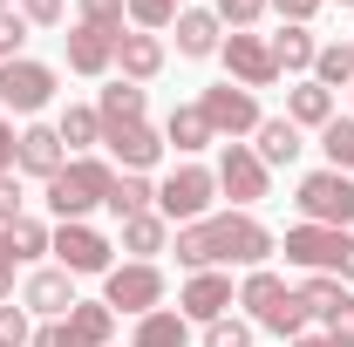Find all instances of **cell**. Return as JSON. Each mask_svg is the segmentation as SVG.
Instances as JSON below:
<instances>
[{"mask_svg":"<svg viewBox=\"0 0 354 347\" xmlns=\"http://www.w3.org/2000/svg\"><path fill=\"white\" fill-rule=\"evenodd\" d=\"M177 265L184 272H218V265H266L279 252V238L252 212H212L198 225H177Z\"/></svg>","mask_w":354,"mask_h":347,"instance_id":"cell-1","label":"cell"},{"mask_svg":"<svg viewBox=\"0 0 354 347\" xmlns=\"http://www.w3.org/2000/svg\"><path fill=\"white\" fill-rule=\"evenodd\" d=\"M239 306L259 320L266 334H279V341H300L307 334V300H300V286H286L279 272H266V265H252L245 272V286H239Z\"/></svg>","mask_w":354,"mask_h":347,"instance_id":"cell-2","label":"cell"},{"mask_svg":"<svg viewBox=\"0 0 354 347\" xmlns=\"http://www.w3.org/2000/svg\"><path fill=\"white\" fill-rule=\"evenodd\" d=\"M109 184H116V164H102V157H68L62 171L48 177V212H55V225H82L95 205H109Z\"/></svg>","mask_w":354,"mask_h":347,"instance_id":"cell-3","label":"cell"},{"mask_svg":"<svg viewBox=\"0 0 354 347\" xmlns=\"http://www.w3.org/2000/svg\"><path fill=\"white\" fill-rule=\"evenodd\" d=\"M279 252L300 265V272H327V279H354V232H334V225H293L279 238Z\"/></svg>","mask_w":354,"mask_h":347,"instance_id":"cell-4","label":"cell"},{"mask_svg":"<svg viewBox=\"0 0 354 347\" xmlns=\"http://www.w3.org/2000/svg\"><path fill=\"white\" fill-rule=\"evenodd\" d=\"M300 225H334V232H354V177L348 171H307L300 191Z\"/></svg>","mask_w":354,"mask_h":347,"instance_id":"cell-5","label":"cell"},{"mask_svg":"<svg viewBox=\"0 0 354 347\" xmlns=\"http://www.w3.org/2000/svg\"><path fill=\"white\" fill-rule=\"evenodd\" d=\"M212 198H218V177L205 171V164H177V171L157 184L164 225H198V218H212Z\"/></svg>","mask_w":354,"mask_h":347,"instance_id":"cell-6","label":"cell"},{"mask_svg":"<svg viewBox=\"0 0 354 347\" xmlns=\"http://www.w3.org/2000/svg\"><path fill=\"white\" fill-rule=\"evenodd\" d=\"M102 306L109 313H157L164 306V272H157V259H130V265H109L102 272Z\"/></svg>","mask_w":354,"mask_h":347,"instance_id":"cell-7","label":"cell"},{"mask_svg":"<svg viewBox=\"0 0 354 347\" xmlns=\"http://www.w3.org/2000/svg\"><path fill=\"white\" fill-rule=\"evenodd\" d=\"M48 102H55V68H48V62H28V55L0 62V109H14V116H41Z\"/></svg>","mask_w":354,"mask_h":347,"instance_id":"cell-8","label":"cell"},{"mask_svg":"<svg viewBox=\"0 0 354 347\" xmlns=\"http://www.w3.org/2000/svg\"><path fill=\"white\" fill-rule=\"evenodd\" d=\"M198 109H205L212 136H232V143H239V136H252V130L266 123V116H259V95H252V88H239V82H212L205 95H198Z\"/></svg>","mask_w":354,"mask_h":347,"instance_id":"cell-9","label":"cell"},{"mask_svg":"<svg viewBox=\"0 0 354 347\" xmlns=\"http://www.w3.org/2000/svg\"><path fill=\"white\" fill-rule=\"evenodd\" d=\"M212 177H218V191L239 205V212H252L266 191H272V171L259 164V150H252V143H225V150H218V171H212Z\"/></svg>","mask_w":354,"mask_h":347,"instance_id":"cell-10","label":"cell"},{"mask_svg":"<svg viewBox=\"0 0 354 347\" xmlns=\"http://www.w3.org/2000/svg\"><path fill=\"white\" fill-rule=\"evenodd\" d=\"M218 55H225V82L252 88V95L279 82V62H272V41H266V35H252V28H245V35H225V41H218Z\"/></svg>","mask_w":354,"mask_h":347,"instance_id":"cell-11","label":"cell"},{"mask_svg":"<svg viewBox=\"0 0 354 347\" xmlns=\"http://www.w3.org/2000/svg\"><path fill=\"white\" fill-rule=\"evenodd\" d=\"M48 252L62 259V272L82 279V272H109V252H116V245H109L95 225H55V245H48Z\"/></svg>","mask_w":354,"mask_h":347,"instance_id":"cell-12","label":"cell"},{"mask_svg":"<svg viewBox=\"0 0 354 347\" xmlns=\"http://www.w3.org/2000/svg\"><path fill=\"white\" fill-rule=\"evenodd\" d=\"M177 313L184 320H198V327H212L232 313V272H191L184 279V293H177Z\"/></svg>","mask_w":354,"mask_h":347,"instance_id":"cell-13","label":"cell"},{"mask_svg":"<svg viewBox=\"0 0 354 347\" xmlns=\"http://www.w3.org/2000/svg\"><path fill=\"white\" fill-rule=\"evenodd\" d=\"M62 164H68L62 130H55V123H28V130H21V150H14V171H28V177H41V184H48Z\"/></svg>","mask_w":354,"mask_h":347,"instance_id":"cell-14","label":"cell"},{"mask_svg":"<svg viewBox=\"0 0 354 347\" xmlns=\"http://www.w3.org/2000/svg\"><path fill=\"white\" fill-rule=\"evenodd\" d=\"M102 150H109L123 171H157V157H164V130H150V123H123V130H102Z\"/></svg>","mask_w":354,"mask_h":347,"instance_id":"cell-15","label":"cell"},{"mask_svg":"<svg viewBox=\"0 0 354 347\" xmlns=\"http://www.w3.org/2000/svg\"><path fill=\"white\" fill-rule=\"evenodd\" d=\"M62 41H68V68H75V75H109V68H116V35H109V28L75 21Z\"/></svg>","mask_w":354,"mask_h":347,"instance_id":"cell-16","label":"cell"},{"mask_svg":"<svg viewBox=\"0 0 354 347\" xmlns=\"http://www.w3.org/2000/svg\"><path fill=\"white\" fill-rule=\"evenodd\" d=\"M21 306H28V313H48V320H62V313L75 306V272H62V265H41V272H28V286H21Z\"/></svg>","mask_w":354,"mask_h":347,"instance_id":"cell-17","label":"cell"},{"mask_svg":"<svg viewBox=\"0 0 354 347\" xmlns=\"http://www.w3.org/2000/svg\"><path fill=\"white\" fill-rule=\"evenodd\" d=\"M171 28H177V55H184V62H205V55H218V41H225V28H218L212 7H184Z\"/></svg>","mask_w":354,"mask_h":347,"instance_id":"cell-18","label":"cell"},{"mask_svg":"<svg viewBox=\"0 0 354 347\" xmlns=\"http://www.w3.org/2000/svg\"><path fill=\"white\" fill-rule=\"evenodd\" d=\"M62 334H68V347H109L116 313H109L102 300H75L68 313H62Z\"/></svg>","mask_w":354,"mask_h":347,"instance_id":"cell-19","label":"cell"},{"mask_svg":"<svg viewBox=\"0 0 354 347\" xmlns=\"http://www.w3.org/2000/svg\"><path fill=\"white\" fill-rule=\"evenodd\" d=\"M286 123H293V130H327V123H334V88H320L313 75L293 82L286 88Z\"/></svg>","mask_w":354,"mask_h":347,"instance_id":"cell-20","label":"cell"},{"mask_svg":"<svg viewBox=\"0 0 354 347\" xmlns=\"http://www.w3.org/2000/svg\"><path fill=\"white\" fill-rule=\"evenodd\" d=\"M116 68H123V82L143 88L157 68H164V41H157V35H143V28H136V35H116Z\"/></svg>","mask_w":354,"mask_h":347,"instance_id":"cell-21","label":"cell"},{"mask_svg":"<svg viewBox=\"0 0 354 347\" xmlns=\"http://www.w3.org/2000/svg\"><path fill=\"white\" fill-rule=\"evenodd\" d=\"M313 55H320V41H313V28H300V21H286V28L272 35V62H279V75H313Z\"/></svg>","mask_w":354,"mask_h":347,"instance_id":"cell-22","label":"cell"},{"mask_svg":"<svg viewBox=\"0 0 354 347\" xmlns=\"http://www.w3.org/2000/svg\"><path fill=\"white\" fill-rule=\"evenodd\" d=\"M252 136H259L252 150H259V164H266V171H279V164H293V157L307 150V143H300V130H293L286 116H266V123H259Z\"/></svg>","mask_w":354,"mask_h":347,"instance_id":"cell-23","label":"cell"},{"mask_svg":"<svg viewBox=\"0 0 354 347\" xmlns=\"http://www.w3.org/2000/svg\"><path fill=\"white\" fill-rule=\"evenodd\" d=\"M164 143H177V157H191V150H205V143H218V136H212V123H205L198 102H184V109L164 116Z\"/></svg>","mask_w":354,"mask_h":347,"instance_id":"cell-24","label":"cell"},{"mask_svg":"<svg viewBox=\"0 0 354 347\" xmlns=\"http://www.w3.org/2000/svg\"><path fill=\"white\" fill-rule=\"evenodd\" d=\"M102 212H116V218H136V212H157V184L143 171H116V184H109V205Z\"/></svg>","mask_w":354,"mask_h":347,"instance_id":"cell-25","label":"cell"},{"mask_svg":"<svg viewBox=\"0 0 354 347\" xmlns=\"http://www.w3.org/2000/svg\"><path fill=\"white\" fill-rule=\"evenodd\" d=\"M184 341H191V320L177 306H157V313L136 320V347H184Z\"/></svg>","mask_w":354,"mask_h":347,"instance_id":"cell-26","label":"cell"},{"mask_svg":"<svg viewBox=\"0 0 354 347\" xmlns=\"http://www.w3.org/2000/svg\"><path fill=\"white\" fill-rule=\"evenodd\" d=\"M164 245H171V225H164V212H136V218H123V252L150 259V252H164Z\"/></svg>","mask_w":354,"mask_h":347,"instance_id":"cell-27","label":"cell"},{"mask_svg":"<svg viewBox=\"0 0 354 347\" xmlns=\"http://www.w3.org/2000/svg\"><path fill=\"white\" fill-rule=\"evenodd\" d=\"M95 116H102V130L143 123V88H136V82H109V88H102V102H95Z\"/></svg>","mask_w":354,"mask_h":347,"instance_id":"cell-28","label":"cell"},{"mask_svg":"<svg viewBox=\"0 0 354 347\" xmlns=\"http://www.w3.org/2000/svg\"><path fill=\"white\" fill-rule=\"evenodd\" d=\"M313 82L320 88H354V41H327L313 55Z\"/></svg>","mask_w":354,"mask_h":347,"instance_id":"cell-29","label":"cell"},{"mask_svg":"<svg viewBox=\"0 0 354 347\" xmlns=\"http://www.w3.org/2000/svg\"><path fill=\"white\" fill-rule=\"evenodd\" d=\"M55 130H62V143H68V150H88V143H102V116H95L88 102H68Z\"/></svg>","mask_w":354,"mask_h":347,"instance_id":"cell-30","label":"cell"},{"mask_svg":"<svg viewBox=\"0 0 354 347\" xmlns=\"http://www.w3.org/2000/svg\"><path fill=\"white\" fill-rule=\"evenodd\" d=\"M48 245H55V232H48L41 218H14V225H7V252H14V259H41Z\"/></svg>","mask_w":354,"mask_h":347,"instance_id":"cell-31","label":"cell"},{"mask_svg":"<svg viewBox=\"0 0 354 347\" xmlns=\"http://www.w3.org/2000/svg\"><path fill=\"white\" fill-rule=\"evenodd\" d=\"M320 150H327V171L354 177V116H334V123L320 130Z\"/></svg>","mask_w":354,"mask_h":347,"instance_id":"cell-32","label":"cell"},{"mask_svg":"<svg viewBox=\"0 0 354 347\" xmlns=\"http://www.w3.org/2000/svg\"><path fill=\"white\" fill-rule=\"evenodd\" d=\"M300 300H307V313H320V320H327L334 306L348 300V286H341V279H327V272H307V286H300Z\"/></svg>","mask_w":354,"mask_h":347,"instance_id":"cell-33","label":"cell"},{"mask_svg":"<svg viewBox=\"0 0 354 347\" xmlns=\"http://www.w3.org/2000/svg\"><path fill=\"white\" fill-rule=\"evenodd\" d=\"M177 14H184V0H130V21L143 35H157V28H171Z\"/></svg>","mask_w":354,"mask_h":347,"instance_id":"cell-34","label":"cell"},{"mask_svg":"<svg viewBox=\"0 0 354 347\" xmlns=\"http://www.w3.org/2000/svg\"><path fill=\"white\" fill-rule=\"evenodd\" d=\"M212 14H218V28L245 35V28H252V21L266 14V0H212Z\"/></svg>","mask_w":354,"mask_h":347,"instance_id":"cell-35","label":"cell"},{"mask_svg":"<svg viewBox=\"0 0 354 347\" xmlns=\"http://www.w3.org/2000/svg\"><path fill=\"white\" fill-rule=\"evenodd\" d=\"M123 14H130V0H82V21H88V28L123 35Z\"/></svg>","mask_w":354,"mask_h":347,"instance_id":"cell-36","label":"cell"},{"mask_svg":"<svg viewBox=\"0 0 354 347\" xmlns=\"http://www.w3.org/2000/svg\"><path fill=\"white\" fill-rule=\"evenodd\" d=\"M35 327H28V306H7L0 300V347H28Z\"/></svg>","mask_w":354,"mask_h":347,"instance_id":"cell-37","label":"cell"},{"mask_svg":"<svg viewBox=\"0 0 354 347\" xmlns=\"http://www.w3.org/2000/svg\"><path fill=\"white\" fill-rule=\"evenodd\" d=\"M205 347H252V327L225 313V320H212V327H205Z\"/></svg>","mask_w":354,"mask_h":347,"instance_id":"cell-38","label":"cell"},{"mask_svg":"<svg viewBox=\"0 0 354 347\" xmlns=\"http://www.w3.org/2000/svg\"><path fill=\"white\" fill-rule=\"evenodd\" d=\"M21 41H28V14H21V7H7V14H0V62H14Z\"/></svg>","mask_w":354,"mask_h":347,"instance_id":"cell-39","label":"cell"},{"mask_svg":"<svg viewBox=\"0 0 354 347\" xmlns=\"http://www.w3.org/2000/svg\"><path fill=\"white\" fill-rule=\"evenodd\" d=\"M14 218H28V212H21V177L7 171V177H0V232H7Z\"/></svg>","mask_w":354,"mask_h":347,"instance_id":"cell-40","label":"cell"},{"mask_svg":"<svg viewBox=\"0 0 354 347\" xmlns=\"http://www.w3.org/2000/svg\"><path fill=\"white\" fill-rule=\"evenodd\" d=\"M21 14H28V28H55L62 21V0H14Z\"/></svg>","mask_w":354,"mask_h":347,"instance_id":"cell-41","label":"cell"},{"mask_svg":"<svg viewBox=\"0 0 354 347\" xmlns=\"http://www.w3.org/2000/svg\"><path fill=\"white\" fill-rule=\"evenodd\" d=\"M327 334L354 347V293H348V300H341V306H334V313H327Z\"/></svg>","mask_w":354,"mask_h":347,"instance_id":"cell-42","label":"cell"},{"mask_svg":"<svg viewBox=\"0 0 354 347\" xmlns=\"http://www.w3.org/2000/svg\"><path fill=\"white\" fill-rule=\"evenodd\" d=\"M266 7H279V14H286V21H300V28L320 14V0H266Z\"/></svg>","mask_w":354,"mask_h":347,"instance_id":"cell-43","label":"cell"},{"mask_svg":"<svg viewBox=\"0 0 354 347\" xmlns=\"http://www.w3.org/2000/svg\"><path fill=\"white\" fill-rule=\"evenodd\" d=\"M14 150H21V136H14V123H7V116H0V177L14 171Z\"/></svg>","mask_w":354,"mask_h":347,"instance_id":"cell-44","label":"cell"},{"mask_svg":"<svg viewBox=\"0 0 354 347\" xmlns=\"http://www.w3.org/2000/svg\"><path fill=\"white\" fill-rule=\"evenodd\" d=\"M14 293V252H7V232H0V300Z\"/></svg>","mask_w":354,"mask_h":347,"instance_id":"cell-45","label":"cell"},{"mask_svg":"<svg viewBox=\"0 0 354 347\" xmlns=\"http://www.w3.org/2000/svg\"><path fill=\"white\" fill-rule=\"evenodd\" d=\"M28 347H68V334H62V320H48V327H41V334H35Z\"/></svg>","mask_w":354,"mask_h":347,"instance_id":"cell-46","label":"cell"},{"mask_svg":"<svg viewBox=\"0 0 354 347\" xmlns=\"http://www.w3.org/2000/svg\"><path fill=\"white\" fill-rule=\"evenodd\" d=\"M293 347H348V341H334V334H300Z\"/></svg>","mask_w":354,"mask_h":347,"instance_id":"cell-47","label":"cell"},{"mask_svg":"<svg viewBox=\"0 0 354 347\" xmlns=\"http://www.w3.org/2000/svg\"><path fill=\"white\" fill-rule=\"evenodd\" d=\"M7 7H14V0H0V14H7Z\"/></svg>","mask_w":354,"mask_h":347,"instance_id":"cell-48","label":"cell"},{"mask_svg":"<svg viewBox=\"0 0 354 347\" xmlns=\"http://www.w3.org/2000/svg\"><path fill=\"white\" fill-rule=\"evenodd\" d=\"M341 7H354V0H341Z\"/></svg>","mask_w":354,"mask_h":347,"instance_id":"cell-49","label":"cell"}]
</instances>
